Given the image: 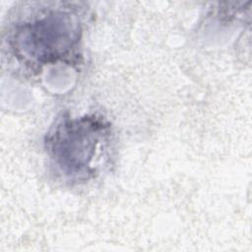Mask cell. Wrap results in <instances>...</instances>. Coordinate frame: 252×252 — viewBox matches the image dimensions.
<instances>
[{
	"mask_svg": "<svg viewBox=\"0 0 252 252\" xmlns=\"http://www.w3.org/2000/svg\"><path fill=\"white\" fill-rule=\"evenodd\" d=\"M110 128L100 118L64 117L48 132L45 148L56 170L72 181L89 179L107 150Z\"/></svg>",
	"mask_w": 252,
	"mask_h": 252,
	"instance_id": "cell-1",
	"label": "cell"
},
{
	"mask_svg": "<svg viewBox=\"0 0 252 252\" xmlns=\"http://www.w3.org/2000/svg\"><path fill=\"white\" fill-rule=\"evenodd\" d=\"M77 25L70 15L52 12L25 23L14 35L16 49L34 61L45 63L62 56L77 39Z\"/></svg>",
	"mask_w": 252,
	"mask_h": 252,
	"instance_id": "cell-2",
	"label": "cell"
}]
</instances>
